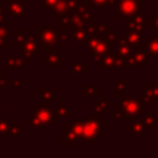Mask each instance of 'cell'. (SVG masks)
I'll use <instances>...</instances> for the list:
<instances>
[{"instance_id":"cell-1","label":"cell","mask_w":158,"mask_h":158,"mask_svg":"<svg viewBox=\"0 0 158 158\" xmlns=\"http://www.w3.org/2000/svg\"><path fill=\"white\" fill-rule=\"evenodd\" d=\"M143 102L142 98H128L123 96L120 101L116 102V114H112L111 117L115 118L118 116L120 118H136L139 114L143 112Z\"/></svg>"},{"instance_id":"cell-2","label":"cell","mask_w":158,"mask_h":158,"mask_svg":"<svg viewBox=\"0 0 158 158\" xmlns=\"http://www.w3.org/2000/svg\"><path fill=\"white\" fill-rule=\"evenodd\" d=\"M104 135V121L99 118L95 114L88 116V120L83 121V131L79 137L81 141H98L100 136Z\"/></svg>"},{"instance_id":"cell-3","label":"cell","mask_w":158,"mask_h":158,"mask_svg":"<svg viewBox=\"0 0 158 158\" xmlns=\"http://www.w3.org/2000/svg\"><path fill=\"white\" fill-rule=\"evenodd\" d=\"M86 46L89 48V57L94 59V62L101 60L109 52H110V44L106 41L105 36L100 35H90Z\"/></svg>"},{"instance_id":"cell-4","label":"cell","mask_w":158,"mask_h":158,"mask_svg":"<svg viewBox=\"0 0 158 158\" xmlns=\"http://www.w3.org/2000/svg\"><path fill=\"white\" fill-rule=\"evenodd\" d=\"M116 5V17H130L135 14L143 11L142 0H117Z\"/></svg>"},{"instance_id":"cell-5","label":"cell","mask_w":158,"mask_h":158,"mask_svg":"<svg viewBox=\"0 0 158 158\" xmlns=\"http://www.w3.org/2000/svg\"><path fill=\"white\" fill-rule=\"evenodd\" d=\"M100 67L101 68H117L121 67V58L117 53V51L115 52H109L101 60H100Z\"/></svg>"},{"instance_id":"cell-6","label":"cell","mask_w":158,"mask_h":158,"mask_svg":"<svg viewBox=\"0 0 158 158\" xmlns=\"http://www.w3.org/2000/svg\"><path fill=\"white\" fill-rule=\"evenodd\" d=\"M90 37V32L88 26H79V27H74L73 30V38L77 43L79 44H86L88 40Z\"/></svg>"},{"instance_id":"cell-7","label":"cell","mask_w":158,"mask_h":158,"mask_svg":"<svg viewBox=\"0 0 158 158\" xmlns=\"http://www.w3.org/2000/svg\"><path fill=\"white\" fill-rule=\"evenodd\" d=\"M143 26H144V19L142 16V12L135 14L130 17H127V28L128 30H136L143 32Z\"/></svg>"},{"instance_id":"cell-8","label":"cell","mask_w":158,"mask_h":158,"mask_svg":"<svg viewBox=\"0 0 158 158\" xmlns=\"http://www.w3.org/2000/svg\"><path fill=\"white\" fill-rule=\"evenodd\" d=\"M132 46L128 43V41L125 38V36L122 35V37H121V40L118 41V43H117V53H118V56H120V58L121 59H123V58H127V57H130L131 54H132Z\"/></svg>"},{"instance_id":"cell-9","label":"cell","mask_w":158,"mask_h":158,"mask_svg":"<svg viewBox=\"0 0 158 158\" xmlns=\"http://www.w3.org/2000/svg\"><path fill=\"white\" fill-rule=\"evenodd\" d=\"M143 49H144V52L147 53L148 57L158 56V35L149 37V38L146 41Z\"/></svg>"},{"instance_id":"cell-10","label":"cell","mask_w":158,"mask_h":158,"mask_svg":"<svg viewBox=\"0 0 158 158\" xmlns=\"http://www.w3.org/2000/svg\"><path fill=\"white\" fill-rule=\"evenodd\" d=\"M125 38L128 41V43L133 47V46H141L143 43V32L141 31H136V30H128V32L126 35H123Z\"/></svg>"},{"instance_id":"cell-11","label":"cell","mask_w":158,"mask_h":158,"mask_svg":"<svg viewBox=\"0 0 158 158\" xmlns=\"http://www.w3.org/2000/svg\"><path fill=\"white\" fill-rule=\"evenodd\" d=\"M132 56H133V59L136 62V67H144L147 59H148V56L147 53L144 52V49H139V51H133L132 52Z\"/></svg>"},{"instance_id":"cell-12","label":"cell","mask_w":158,"mask_h":158,"mask_svg":"<svg viewBox=\"0 0 158 158\" xmlns=\"http://www.w3.org/2000/svg\"><path fill=\"white\" fill-rule=\"evenodd\" d=\"M144 96L149 100L158 101V80L154 85H144Z\"/></svg>"},{"instance_id":"cell-13","label":"cell","mask_w":158,"mask_h":158,"mask_svg":"<svg viewBox=\"0 0 158 158\" xmlns=\"http://www.w3.org/2000/svg\"><path fill=\"white\" fill-rule=\"evenodd\" d=\"M127 130H128V131H131L133 135H138V136H142V135L144 133V130H146V127H144V123H143V121H137V120H135L132 123L127 125Z\"/></svg>"},{"instance_id":"cell-14","label":"cell","mask_w":158,"mask_h":158,"mask_svg":"<svg viewBox=\"0 0 158 158\" xmlns=\"http://www.w3.org/2000/svg\"><path fill=\"white\" fill-rule=\"evenodd\" d=\"M99 85H83L81 94L84 96H96L99 95Z\"/></svg>"},{"instance_id":"cell-15","label":"cell","mask_w":158,"mask_h":158,"mask_svg":"<svg viewBox=\"0 0 158 158\" xmlns=\"http://www.w3.org/2000/svg\"><path fill=\"white\" fill-rule=\"evenodd\" d=\"M94 109H95V112L98 114V112H100V111H102V112H110V106L107 105V102H106V100H105V98H100L99 99V101L95 104V106H94Z\"/></svg>"},{"instance_id":"cell-16","label":"cell","mask_w":158,"mask_h":158,"mask_svg":"<svg viewBox=\"0 0 158 158\" xmlns=\"http://www.w3.org/2000/svg\"><path fill=\"white\" fill-rule=\"evenodd\" d=\"M86 72H88V64L86 63H73L72 64V73L85 74Z\"/></svg>"},{"instance_id":"cell-17","label":"cell","mask_w":158,"mask_h":158,"mask_svg":"<svg viewBox=\"0 0 158 158\" xmlns=\"http://www.w3.org/2000/svg\"><path fill=\"white\" fill-rule=\"evenodd\" d=\"M117 0H89L90 6H99L100 11H104V7L109 4H115Z\"/></svg>"},{"instance_id":"cell-18","label":"cell","mask_w":158,"mask_h":158,"mask_svg":"<svg viewBox=\"0 0 158 158\" xmlns=\"http://www.w3.org/2000/svg\"><path fill=\"white\" fill-rule=\"evenodd\" d=\"M68 10V0H59L56 6V14L57 15H64Z\"/></svg>"},{"instance_id":"cell-19","label":"cell","mask_w":158,"mask_h":158,"mask_svg":"<svg viewBox=\"0 0 158 158\" xmlns=\"http://www.w3.org/2000/svg\"><path fill=\"white\" fill-rule=\"evenodd\" d=\"M143 123H144L146 130H154V127H156V118H154V115H153V114L146 115V117H144V120H143Z\"/></svg>"},{"instance_id":"cell-20","label":"cell","mask_w":158,"mask_h":158,"mask_svg":"<svg viewBox=\"0 0 158 158\" xmlns=\"http://www.w3.org/2000/svg\"><path fill=\"white\" fill-rule=\"evenodd\" d=\"M105 38H106V41L109 42L110 46H114V44L116 43V33H115V30L109 28V30L105 32Z\"/></svg>"},{"instance_id":"cell-21","label":"cell","mask_w":158,"mask_h":158,"mask_svg":"<svg viewBox=\"0 0 158 158\" xmlns=\"http://www.w3.org/2000/svg\"><path fill=\"white\" fill-rule=\"evenodd\" d=\"M57 115L60 117V118H69L70 117V111L68 107L64 106V104L62 102V107H58L57 109Z\"/></svg>"},{"instance_id":"cell-22","label":"cell","mask_w":158,"mask_h":158,"mask_svg":"<svg viewBox=\"0 0 158 158\" xmlns=\"http://www.w3.org/2000/svg\"><path fill=\"white\" fill-rule=\"evenodd\" d=\"M144 22H148L149 26H151L153 30H156V32H157V35H158V15H156L154 17H151V19H146Z\"/></svg>"},{"instance_id":"cell-23","label":"cell","mask_w":158,"mask_h":158,"mask_svg":"<svg viewBox=\"0 0 158 158\" xmlns=\"http://www.w3.org/2000/svg\"><path fill=\"white\" fill-rule=\"evenodd\" d=\"M126 85H127V80H125V79L123 80H118L116 83V95L117 96L121 95V91L126 89Z\"/></svg>"}]
</instances>
